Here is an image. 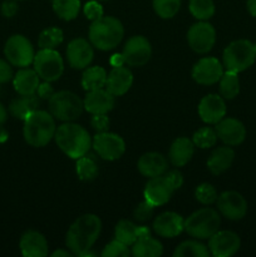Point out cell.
<instances>
[{
    "mask_svg": "<svg viewBox=\"0 0 256 257\" xmlns=\"http://www.w3.org/2000/svg\"><path fill=\"white\" fill-rule=\"evenodd\" d=\"M102 230V221L97 215L85 213L78 217L69 227L65 245L74 256H82L92 248Z\"/></svg>",
    "mask_w": 256,
    "mask_h": 257,
    "instance_id": "cell-1",
    "label": "cell"
},
{
    "mask_svg": "<svg viewBox=\"0 0 256 257\" xmlns=\"http://www.w3.org/2000/svg\"><path fill=\"white\" fill-rule=\"evenodd\" d=\"M54 140L63 153L73 160L87 155L92 147V138L82 125L73 122H65L57 128Z\"/></svg>",
    "mask_w": 256,
    "mask_h": 257,
    "instance_id": "cell-2",
    "label": "cell"
},
{
    "mask_svg": "<svg viewBox=\"0 0 256 257\" xmlns=\"http://www.w3.org/2000/svg\"><path fill=\"white\" fill-rule=\"evenodd\" d=\"M55 131L57 125L50 112L37 109L24 119L23 135L28 145L32 147L40 148L47 146L54 138Z\"/></svg>",
    "mask_w": 256,
    "mask_h": 257,
    "instance_id": "cell-3",
    "label": "cell"
},
{
    "mask_svg": "<svg viewBox=\"0 0 256 257\" xmlns=\"http://www.w3.org/2000/svg\"><path fill=\"white\" fill-rule=\"evenodd\" d=\"M124 35L122 23L114 17H102L92 22L88 32L89 42L99 50H112L117 47Z\"/></svg>",
    "mask_w": 256,
    "mask_h": 257,
    "instance_id": "cell-4",
    "label": "cell"
},
{
    "mask_svg": "<svg viewBox=\"0 0 256 257\" xmlns=\"http://www.w3.org/2000/svg\"><path fill=\"white\" fill-rule=\"evenodd\" d=\"M256 60V45L247 39H238L230 43L222 54L226 70L241 73L248 69Z\"/></svg>",
    "mask_w": 256,
    "mask_h": 257,
    "instance_id": "cell-5",
    "label": "cell"
},
{
    "mask_svg": "<svg viewBox=\"0 0 256 257\" xmlns=\"http://www.w3.org/2000/svg\"><path fill=\"white\" fill-rule=\"evenodd\" d=\"M221 225V217L213 208L205 207L195 211L185 220V231L198 240L210 238L217 232Z\"/></svg>",
    "mask_w": 256,
    "mask_h": 257,
    "instance_id": "cell-6",
    "label": "cell"
},
{
    "mask_svg": "<svg viewBox=\"0 0 256 257\" xmlns=\"http://www.w3.org/2000/svg\"><path fill=\"white\" fill-rule=\"evenodd\" d=\"M83 110V100L70 90H60L54 93L49 99L50 114L63 122H73L80 117Z\"/></svg>",
    "mask_w": 256,
    "mask_h": 257,
    "instance_id": "cell-7",
    "label": "cell"
},
{
    "mask_svg": "<svg viewBox=\"0 0 256 257\" xmlns=\"http://www.w3.org/2000/svg\"><path fill=\"white\" fill-rule=\"evenodd\" d=\"M34 70L44 82H55L64 72V62L55 49H40L33 60Z\"/></svg>",
    "mask_w": 256,
    "mask_h": 257,
    "instance_id": "cell-8",
    "label": "cell"
},
{
    "mask_svg": "<svg viewBox=\"0 0 256 257\" xmlns=\"http://www.w3.org/2000/svg\"><path fill=\"white\" fill-rule=\"evenodd\" d=\"M4 54L8 62L14 67L27 68L33 64L35 53L32 43L24 35L15 34L7 40L4 47Z\"/></svg>",
    "mask_w": 256,
    "mask_h": 257,
    "instance_id": "cell-9",
    "label": "cell"
},
{
    "mask_svg": "<svg viewBox=\"0 0 256 257\" xmlns=\"http://www.w3.org/2000/svg\"><path fill=\"white\" fill-rule=\"evenodd\" d=\"M92 147L102 160L115 161L125 152V143L119 135L112 132H100L93 137Z\"/></svg>",
    "mask_w": 256,
    "mask_h": 257,
    "instance_id": "cell-10",
    "label": "cell"
},
{
    "mask_svg": "<svg viewBox=\"0 0 256 257\" xmlns=\"http://www.w3.org/2000/svg\"><path fill=\"white\" fill-rule=\"evenodd\" d=\"M188 45L197 54H206L213 48L216 42V30L210 23H196L187 32Z\"/></svg>",
    "mask_w": 256,
    "mask_h": 257,
    "instance_id": "cell-11",
    "label": "cell"
},
{
    "mask_svg": "<svg viewBox=\"0 0 256 257\" xmlns=\"http://www.w3.org/2000/svg\"><path fill=\"white\" fill-rule=\"evenodd\" d=\"M122 55L124 58V63L130 67H142L151 59L152 47L147 38L143 35H135L125 43Z\"/></svg>",
    "mask_w": 256,
    "mask_h": 257,
    "instance_id": "cell-12",
    "label": "cell"
},
{
    "mask_svg": "<svg viewBox=\"0 0 256 257\" xmlns=\"http://www.w3.org/2000/svg\"><path fill=\"white\" fill-rule=\"evenodd\" d=\"M216 203L221 215L227 220H242L247 213V202L237 191H225L218 196Z\"/></svg>",
    "mask_w": 256,
    "mask_h": 257,
    "instance_id": "cell-13",
    "label": "cell"
},
{
    "mask_svg": "<svg viewBox=\"0 0 256 257\" xmlns=\"http://www.w3.org/2000/svg\"><path fill=\"white\" fill-rule=\"evenodd\" d=\"M241 240L233 231L223 230L208 238V251L215 257H230L240 250Z\"/></svg>",
    "mask_w": 256,
    "mask_h": 257,
    "instance_id": "cell-14",
    "label": "cell"
},
{
    "mask_svg": "<svg viewBox=\"0 0 256 257\" xmlns=\"http://www.w3.org/2000/svg\"><path fill=\"white\" fill-rule=\"evenodd\" d=\"M192 79L202 85H212L218 83L223 74V65L213 57H206L198 60L192 68Z\"/></svg>",
    "mask_w": 256,
    "mask_h": 257,
    "instance_id": "cell-15",
    "label": "cell"
},
{
    "mask_svg": "<svg viewBox=\"0 0 256 257\" xmlns=\"http://www.w3.org/2000/svg\"><path fill=\"white\" fill-rule=\"evenodd\" d=\"M94 52L90 42L83 38L73 39L67 47V59L73 69H85L92 63Z\"/></svg>",
    "mask_w": 256,
    "mask_h": 257,
    "instance_id": "cell-16",
    "label": "cell"
},
{
    "mask_svg": "<svg viewBox=\"0 0 256 257\" xmlns=\"http://www.w3.org/2000/svg\"><path fill=\"white\" fill-rule=\"evenodd\" d=\"M215 131L218 140L230 147L241 145L246 138V128L243 123L232 117L222 118L220 122L216 123Z\"/></svg>",
    "mask_w": 256,
    "mask_h": 257,
    "instance_id": "cell-17",
    "label": "cell"
},
{
    "mask_svg": "<svg viewBox=\"0 0 256 257\" xmlns=\"http://www.w3.org/2000/svg\"><path fill=\"white\" fill-rule=\"evenodd\" d=\"M175 192L171 183L168 182L165 176H157V177L150 178L145 187V200L152 203L155 207L166 205L172 197V193Z\"/></svg>",
    "mask_w": 256,
    "mask_h": 257,
    "instance_id": "cell-18",
    "label": "cell"
},
{
    "mask_svg": "<svg viewBox=\"0 0 256 257\" xmlns=\"http://www.w3.org/2000/svg\"><path fill=\"white\" fill-rule=\"evenodd\" d=\"M198 114L207 124H216L226 115V103L218 94H207L198 104Z\"/></svg>",
    "mask_w": 256,
    "mask_h": 257,
    "instance_id": "cell-19",
    "label": "cell"
},
{
    "mask_svg": "<svg viewBox=\"0 0 256 257\" xmlns=\"http://www.w3.org/2000/svg\"><path fill=\"white\" fill-rule=\"evenodd\" d=\"M114 95L104 88L89 90L83 99L84 109L90 114H107L114 107Z\"/></svg>",
    "mask_w": 256,
    "mask_h": 257,
    "instance_id": "cell-20",
    "label": "cell"
},
{
    "mask_svg": "<svg viewBox=\"0 0 256 257\" xmlns=\"http://www.w3.org/2000/svg\"><path fill=\"white\" fill-rule=\"evenodd\" d=\"M153 231L165 238H173L185 231V220L176 212H163L156 217Z\"/></svg>",
    "mask_w": 256,
    "mask_h": 257,
    "instance_id": "cell-21",
    "label": "cell"
},
{
    "mask_svg": "<svg viewBox=\"0 0 256 257\" xmlns=\"http://www.w3.org/2000/svg\"><path fill=\"white\" fill-rule=\"evenodd\" d=\"M133 84V74L128 68L115 67L112 68L107 75L105 89L112 93L114 97H120L131 89Z\"/></svg>",
    "mask_w": 256,
    "mask_h": 257,
    "instance_id": "cell-22",
    "label": "cell"
},
{
    "mask_svg": "<svg viewBox=\"0 0 256 257\" xmlns=\"http://www.w3.org/2000/svg\"><path fill=\"white\" fill-rule=\"evenodd\" d=\"M22 255L25 257H44L48 255V242L38 231H27L19 242Z\"/></svg>",
    "mask_w": 256,
    "mask_h": 257,
    "instance_id": "cell-23",
    "label": "cell"
},
{
    "mask_svg": "<svg viewBox=\"0 0 256 257\" xmlns=\"http://www.w3.org/2000/svg\"><path fill=\"white\" fill-rule=\"evenodd\" d=\"M167 167L168 162L166 157L157 152L145 153L143 156H141L137 163V168L141 175L148 178L162 176L167 171Z\"/></svg>",
    "mask_w": 256,
    "mask_h": 257,
    "instance_id": "cell-24",
    "label": "cell"
},
{
    "mask_svg": "<svg viewBox=\"0 0 256 257\" xmlns=\"http://www.w3.org/2000/svg\"><path fill=\"white\" fill-rule=\"evenodd\" d=\"M195 153V145L187 137H178L173 141L168 152L170 162L175 167H183L187 165Z\"/></svg>",
    "mask_w": 256,
    "mask_h": 257,
    "instance_id": "cell-25",
    "label": "cell"
},
{
    "mask_svg": "<svg viewBox=\"0 0 256 257\" xmlns=\"http://www.w3.org/2000/svg\"><path fill=\"white\" fill-rule=\"evenodd\" d=\"M13 84L19 95H34L40 84V77L34 69L23 68L15 74Z\"/></svg>",
    "mask_w": 256,
    "mask_h": 257,
    "instance_id": "cell-26",
    "label": "cell"
},
{
    "mask_svg": "<svg viewBox=\"0 0 256 257\" xmlns=\"http://www.w3.org/2000/svg\"><path fill=\"white\" fill-rule=\"evenodd\" d=\"M235 160V152L230 146L218 147L211 153L210 158L207 160V168L212 175H221L232 165Z\"/></svg>",
    "mask_w": 256,
    "mask_h": 257,
    "instance_id": "cell-27",
    "label": "cell"
},
{
    "mask_svg": "<svg viewBox=\"0 0 256 257\" xmlns=\"http://www.w3.org/2000/svg\"><path fill=\"white\" fill-rule=\"evenodd\" d=\"M40 100L37 95H20L19 98H15L12 100L9 105V112L13 117L18 119L24 120L30 113L37 110L39 108Z\"/></svg>",
    "mask_w": 256,
    "mask_h": 257,
    "instance_id": "cell-28",
    "label": "cell"
},
{
    "mask_svg": "<svg viewBox=\"0 0 256 257\" xmlns=\"http://www.w3.org/2000/svg\"><path fill=\"white\" fill-rule=\"evenodd\" d=\"M162 253V243L151 236L137 240L131 248V255L135 257H158Z\"/></svg>",
    "mask_w": 256,
    "mask_h": 257,
    "instance_id": "cell-29",
    "label": "cell"
},
{
    "mask_svg": "<svg viewBox=\"0 0 256 257\" xmlns=\"http://www.w3.org/2000/svg\"><path fill=\"white\" fill-rule=\"evenodd\" d=\"M105 82H107V72L104 68L98 65L85 69L82 75V87L87 92L104 88Z\"/></svg>",
    "mask_w": 256,
    "mask_h": 257,
    "instance_id": "cell-30",
    "label": "cell"
},
{
    "mask_svg": "<svg viewBox=\"0 0 256 257\" xmlns=\"http://www.w3.org/2000/svg\"><path fill=\"white\" fill-rule=\"evenodd\" d=\"M218 83H220V94L223 99H233L240 93L238 73L232 72V70H226V72H223Z\"/></svg>",
    "mask_w": 256,
    "mask_h": 257,
    "instance_id": "cell-31",
    "label": "cell"
},
{
    "mask_svg": "<svg viewBox=\"0 0 256 257\" xmlns=\"http://www.w3.org/2000/svg\"><path fill=\"white\" fill-rule=\"evenodd\" d=\"M99 173L97 160L93 155L82 156L77 160V175L82 181H93Z\"/></svg>",
    "mask_w": 256,
    "mask_h": 257,
    "instance_id": "cell-32",
    "label": "cell"
},
{
    "mask_svg": "<svg viewBox=\"0 0 256 257\" xmlns=\"http://www.w3.org/2000/svg\"><path fill=\"white\" fill-rule=\"evenodd\" d=\"M138 227L128 220H120L114 228L115 240L125 243L127 246H132L138 240Z\"/></svg>",
    "mask_w": 256,
    "mask_h": 257,
    "instance_id": "cell-33",
    "label": "cell"
},
{
    "mask_svg": "<svg viewBox=\"0 0 256 257\" xmlns=\"http://www.w3.org/2000/svg\"><path fill=\"white\" fill-rule=\"evenodd\" d=\"M53 10L60 19L69 22L79 14V0H53Z\"/></svg>",
    "mask_w": 256,
    "mask_h": 257,
    "instance_id": "cell-34",
    "label": "cell"
},
{
    "mask_svg": "<svg viewBox=\"0 0 256 257\" xmlns=\"http://www.w3.org/2000/svg\"><path fill=\"white\" fill-rule=\"evenodd\" d=\"M210 251L203 243L195 240L183 241L176 247L173 256L175 257H207Z\"/></svg>",
    "mask_w": 256,
    "mask_h": 257,
    "instance_id": "cell-35",
    "label": "cell"
},
{
    "mask_svg": "<svg viewBox=\"0 0 256 257\" xmlns=\"http://www.w3.org/2000/svg\"><path fill=\"white\" fill-rule=\"evenodd\" d=\"M64 40L63 30L59 28H47L43 30L38 39V45L40 49H55Z\"/></svg>",
    "mask_w": 256,
    "mask_h": 257,
    "instance_id": "cell-36",
    "label": "cell"
},
{
    "mask_svg": "<svg viewBox=\"0 0 256 257\" xmlns=\"http://www.w3.org/2000/svg\"><path fill=\"white\" fill-rule=\"evenodd\" d=\"M190 12L198 20H208L215 14V4L212 0H190Z\"/></svg>",
    "mask_w": 256,
    "mask_h": 257,
    "instance_id": "cell-37",
    "label": "cell"
},
{
    "mask_svg": "<svg viewBox=\"0 0 256 257\" xmlns=\"http://www.w3.org/2000/svg\"><path fill=\"white\" fill-rule=\"evenodd\" d=\"M192 142L193 145H195V147L202 148V150L213 147V146L216 145V142H217L216 131L210 127L200 128V130L196 131L195 135H193Z\"/></svg>",
    "mask_w": 256,
    "mask_h": 257,
    "instance_id": "cell-38",
    "label": "cell"
},
{
    "mask_svg": "<svg viewBox=\"0 0 256 257\" xmlns=\"http://www.w3.org/2000/svg\"><path fill=\"white\" fill-rule=\"evenodd\" d=\"M181 0H153V9L162 19H171L178 13Z\"/></svg>",
    "mask_w": 256,
    "mask_h": 257,
    "instance_id": "cell-39",
    "label": "cell"
},
{
    "mask_svg": "<svg viewBox=\"0 0 256 257\" xmlns=\"http://www.w3.org/2000/svg\"><path fill=\"white\" fill-rule=\"evenodd\" d=\"M195 197L202 205H212L217 201V191L211 183H201L195 191Z\"/></svg>",
    "mask_w": 256,
    "mask_h": 257,
    "instance_id": "cell-40",
    "label": "cell"
},
{
    "mask_svg": "<svg viewBox=\"0 0 256 257\" xmlns=\"http://www.w3.org/2000/svg\"><path fill=\"white\" fill-rule=\"evenodd\" d=\"M130 255V246L115 240V238L113 241H110L102 251L103 257H128Z\"/></svg>",
    "mask_w": 256,
    "mask_h": 257,
    "instance_id": "cell-41",
    "label": "cell"
},
{
    "mask_svg": "<svg viewBox=\"0 0 256 257\" xmlns=\"http://www.w3.org/2000/svg\"><path fill=\"white\" fill-rule=\"evenodd\" d=\"M153 211H155V206L145 200L135 208L133 217H135V220L140 221V222H146V221H148L152 217Z\"/></svg>",
    "mask_w": 256,
    "mask_h": 257,
    "instance_id": "cell-42",
    "label": "cell"
},
{
    "mask_svg": "<svg viewBox=\"0 0 256 257\" xmlns=\"http://www.w3.org/2000/svg\"><path fill=\"white\" fill-rule=\"evenodd\" d=\"M83 12H84V15L87 17V19L92 20V22H94V20L99 19V18L103 17L102 5H100L98 2H94V0H93V2H88L87 4L84 5Z\"/></svg>",
    "mask_w": 256,
    "mask_h": 257,
    "instance_id": "cell-43",
    "label": "cell"
},
{
    "mask_svg": "<svg viewBox=\"0 0 256 257\" xmlns=\"http://www.w3.org/2000/svg\"><path fill=\"white\" fill-rule=\"evenodd\" d=\"M109 118L107 114H93L92 119H90V125L97 133L107 132L109 128Z\"/></svg>",
    "mask_w": 256,
    "mask_h": 257,
    "instance_id": "cell-44",
    "label": "cell"
},
{
    "mask_svg": "<svg viewBox=\"0 0 256 257\" xmlns=\"http://www.w3.org/2000/svg\"><path fill=\"white\" fill-rule=\"evenodd\" d=\"M165 177L167 178L168 182L171 183V186H172L173 190H175V191L182 187L183 176H182V173L180 172V171H177V170L168 171V172L165 175Z\"/></svg>",
    "mask_w": 256,
    "mask_h": 257,
    "instance_id": "cell-45",
    "label": "cell"
},
{
    "mask_svg": "<svg viewBox=\"0 0 256 257\" xmlns=\"http://www.w3.org/2000/svg\"><path fill=\"white\" fill-rule=\"evenodd\" d=\"M13 78V69L10 67V63L0 59V84L9 82Z\"/></svg>",
    "mask_w": 256,
    "mask_h": 257,
    "instance_id": "cell-46",
    "label": "cell"
},
{
    "mask_svg": "<svg viewBox=\"0 0 256 257\" xmlns=\"http://www.w3.org/2000/svg\"><path fill=\"white\" fill-rule=\"evenodd\" d=\"M54 89H53V87L50 85L49 82H44V83H40L39 87H38V90H37V94L38 97L40 98V99H50V97H52L53 94H54Z\"/></svg>",
    "mask_w": 256,
    "mask_h": 257,
    "instance_id": "cell-47",
    "label": "cell"
},
{
    "mask_svg": "<svg viewBox=\"0 0 256 257\" xmlns=\"http://www.w3.org/2000/svg\"><path fill=\"white\" fill-rule=\"evenodd\" d=\"M18 3L15 0H5L2 5V13L4 17L12 18L17 14Z\"/></svg>",
    "mask_w": 256,
    "mask_h": 257,
    "instance_id": "cell-48",
    "label": "cell"
},
{
    "mask_svg": "<svg viewBox=\"0 0 256 257\" xmlns=\"http://www.w3.org/2000/svg\"><path fill=\"white\" fill-rule=\"evenodd\" d=\"M109 64L112 65L113 68L122 67V65H124L125 63H124V58H123L122 53H120V54H113L109 59Z\"/></svg>",
    "mask_w": 256,
    "mask_h": 257,
    "instance_id": "cell-49",
    "label": "cell"
},
{
    "mask_svg": "<svg viewBox=\"0 0 256 257\" xmlns=\"http://www.w3.org/2000/svg\"><path fill=\"white\" fill-rule=\"evenodd\" d=\"M74 256L73 255L72 251L68 248V250H63V248H60V250H57L54 251V252L52 253V257H72Z\"/></svg>",
    "mask_w": 256,
    "mask_h": 257,
    "instance_id": "cell-50",
    "label": "cell"
},
{
    "mask_svg": "<svg viewBox=\"0 0 256 257\" xmlns=\"http://www.w3.org/2000/svg\"><path fill=\"white\" fill-rule=\"evenodd\" d=\"M148 236H151L150 228L146 227V226H140L138 227V240L143 237H148Z\"/></svg>",
    "mask_w": 256,
    "mask_h": 257,
    "instance_id": "cell-51",
    "label": "cell"
},
{
    "mask_svg": "<svg viewBox=\"0 0 256 257\" xmlns=\"http://www.w3.org/2000/svg\"><path fill=\"white\" fill-rule=\"evenodd\" d=\"M247 10L252 17L256 18V0H247Z\"/></svg>",
    "mask_w": 256,
    "mask_h": 257,
    "instance_id": "cell-52",
    "label": "cell"
},
{
    "mask_svg": "<svg viewBox=\"0 0 256 257\" xmlns=\"http://www.w3.org/2000/svg\"><path fill=\"white\" fill-rule=\"evenodd\" d=\"M7 118H8L7 109H5V107H4V105H3V103L0 102V124L5 123Z\"/></svg>",
    "mask_w": 256,
    "mask_h": 257,
    "instance_id": "cell-53",
    "label": "cell"
},
{
    "mask_svg": "<svg viewBox=\"0 0 256 257\" xmlns=\"http://www.w3.org/2000/svg\"><path fill=\"white\" fill-rule=\"evenodd\" d=\"M8 137H9V133H8V131L0 124V143H4L5 141L8 140Z\"/></svg>",
    "mask_w": 256,
    "mask_h": 257,
    "instance_id": "cell-54",
    "label": "cell"
}]
</instances>
